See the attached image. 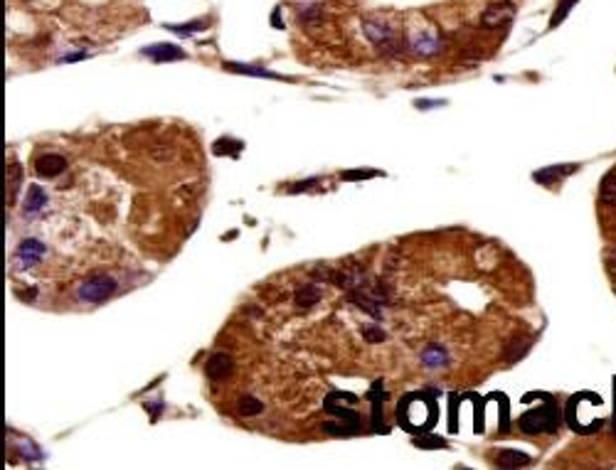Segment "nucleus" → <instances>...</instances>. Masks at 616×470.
Returning a JSON list of instances; mask_svg holds the SVG:
<instances>
[{"label":"nucleus","mask_w":616,"mask_h":470,"mask_svg":"<svg viewBox=\"0 0 616 470\" xmlns=\"http://www.w3.org/2000/svg\"><path fill=\"white\" fill-rule=\"evenodd\" d=\"M397 421L407 431H424L436 421V406L427 394H407V399L397 406Z\"/></svg>","instance_id":"nucleus-1"},{"label":"nucleus","mask_w":616,"mask_h":470,"mask_svg":"<svg viewBox=\"0 0 616 470\" xmlns=\"http://www.w3.org/2000/svg\"><path fill=\"white\" fill-rule=\"evenodd\" d=\"M560 409L557 404L550 399V396H545V401H542V406H538V409H533V412H525L520 416V421H518V426H520L522 434H555V431L560 429Z\"/></svg>","instance_id":"nucleus-2"},{"label":"nucleus","mask_w":616,"mask_h":470,"mask_svg":"<svg viewBox=\"0 0 616 470\" xmlns=\"http://www.w3.org/2000/svg\"><path fill=\"white\" fill-rule=\"evenodd\" d=\"M365 35L368 40L380 49L382 54H392L397 49V30L392 27L390 23H377V20H365L363 25Z\"/></svg>","instance_id":"nucleus-3"},{"label":"nucleus","mask_w":616,"mask_h":470,"mask_svg":"<svg viewBox=\"0 0 616 470\" xmlns=\"http://www.w3.org/2000/svg\"><path fill=\"white\" fill-rule=\"evenodd\" d=\"M116 291V281L111 276H92L79 286V300L84 303H104Z\"/></svg>","instance_id":"nucleus-4"},{"label":"nucleus","mask_w":616,"mask_h":470,"mask_svg":"<svg viewBox=\"0 0 616 470\" xmlns=\"http://www.w3.org/2000/svg\"><path fill=\"white\" fill-rule=\"evenodd\" d=\"M513 15H516V5H513L511 0H503V3H491V5L483 10L481 15V25L486 30L493 27H500V25L511 23Z\"/></svg>","instance_id":"nucleus-5"},{"label":"nucleus","mask_w":616,"mask_h":470,"mask_svg":"<svg viewBox=\"0 0 616 470\" xmlns=\"http://www.w3.org/2000/svg\"><path fill=\"white\" fill-rule=\"evenodd\" d=\"M45 254H47V249H45L42 241L37 239L20 241L18 251H15V269H30V266H35Z\"/></svg>","instance_id":"nucleus-6"},{"label":"nucleus","mask_w":616,"mask_h":470,"mask_svg":"<svg viewBox=\"0 0 616 470\" xmlns=\"http://www.w3.org/2000/svg\"><path fill=\"white\" fill-rule=\"evenodd\" d=\"M207 377H210V382H224L232 377L235 372V359L229 357L227 352H215L210 359H207V367H205Z\"/></svg>","instance_id":"nucleus-7"},{"label":"nucleus","mask_w":616,"mask_h":470,"mask_svg":"<svg viewBox=\"0 0 616 470\" xmlns=\"http://www.w3.org/2000/svg\"><path fill=\"white\" fill-rule=\"evenodd\" d=\"M65 168H67V158L65 155H57V153L40 155L35 163V170L40 177H57L65 172Z\"/></svg>","instance_id":"nucleus-8"},{"label":"nucleus","mask_w":616,"mask_h":470,"mask_svg":"<svg viewBox=\"0 0 616 470\" xmlns=\"http://www.w3.org/2000/svg\"><path fill=\"white\" fill-rule=\"evenodd\" d=\"M143 54L151 57L153 62H178V59H185L188 52L176 45H168V42H160V45H153V47H143Z\"/></svg>","instance_id":"nucleus-9"},{"label":"nucleus","mask_w":616,"mask_h":470,"mask_svg":"<svg viewBox=\"0 0 616 470\" xmlns=\"http://www.w3.org/2000/svg\"><path fill=\"white\" fill-rule=\"evenodd\" d=\"M577 170H580V165H550V168H545V170L535 172L533 180L540 185H550V183H555V180H560V177L569 175V172H577Z\"/></svg>","instance_id":"nucleus-10"},{"label":"nucleus","mask_w":616,"mask_h":470,"mask_svg":"<svg viewBox=\"0 0 616 470\" xmlns=\"http://www.w3.org/2000/svg\"><path fill=\"white\" fill-rule=\"evenodd\" d=\"M224 69L235 71V74H246V77H262V79H284L276 71L264 69V67H249V65H237V62H224Z\"/></svg>","instance_id":"nucleus-11"},{"label":"nucleus","mask_w":616,"mask_h":470,"mask_svg":"<svg viewBox=\"0 0 616 470\" xmlns=\"http://www.w3.org/2000/svg\"><path fill=\"white\" fill-rule=\"evenodd\" d=\"M530 463V456L520 451H498L496 453V465L498 468H522Z\"/></svg>","instance_id":"nucleus-12"},{"label":"nucleus","mask_w":616,"mask_h":470,"mask_svg":"<svg viewBox=\"0 0 616 470\" xmlns=\"http://www.w3.org/2000/svg\"><path fill=\"white\" fill-rule=\"evenodd\" d=\"M45 205H47V192H45L40 185L32 183L28 188V197H25V212H28V214H35V212H40Z\"/></svg>","instance_id":"nucleus-13"},{"label":"nucleus","mask_w":616,"mask_h":470,"mask_svg":"<svg viewBox=\"0 0 616 470\" xmlns=\"http://www.w3.org/2000/svg\"><path fill=\"white\" fill-rule=\"evenodd\" d=\"M449 357H446V350L439 345H429L422 352V365L429 367V370H439V367H446Z\"/></svg>","instance_id":"nucleus-14"},{"label":"nucleus","mask_w":616,"mask_h":470,"mask_svg":"<svg viewBox=\"0 0 616 470\" xmlns=\"http://www.w3.org/2000/svg\"><path fill=\"white\" fill-rule=\"evenodd\" d=\"M318 300H321V288H318L316 283H304V286L296 291V303H299L301 308L316 306Z\"/></svg>","instance_id":"nucleus-15"},{"label":"nucleus","mask_w":616,"mask_h":470,"mask_svg":"<svg viewBox=\"0 0 616 470\" xmlns=\"http://www.w3.org/2000/svg\"><path fill=\"white\" fill-rule=\"evenodd\" d=\"M237 409H240V416L252 418V416H257V414L264 412V404H262L257 396H249V394H244V396H240V401H237Z\"/></svg>","instance_id":"nucleus-16"},{"label":"nucleus","mask_w":616,"mask_h":470,"mask_svg":"<svg viewBox=\"0 0 616 470\" xmlns=\"http://www.w3.org/2000/svg\"><path fill=\"white\" fill-rule=\"evenodd\" d=\"M242 148H244V143H242V141H232V138H220V141L212 146V153H215V155H232V158H235V155L240 153Z\"/></svg>","instance_id":"nucleus-17"},{"label":"nucleus","mask_w":616,"mask_h":470,"mask_svg":"<svg viewBox=\"0 0 616 470\" xmlns=\"http://www.w3.org/2000/svg\"><path fill=\"white\" fill-rule=\"evenodd\" d=\"M599 197L604 205H616V172H609V175L602 180V190H599Z\"/></svg>","instance_id":"nucleus-18"},{"label":"nucleus","mask_w":616,"mask_h":470,"mask_svg":"<svg viewBox=\"0 0 616 470\" xmlns=\"http://www.w3.org/2000/svg\"><path fill=\"white\" fill-rule=\"evenodd\" d=\"M165 27L171 30V32H176V35L188 37V35H195V32H200V30H205L207 23H205V20H193L190 25H165Z\"/></svg>","instance_id":"nucleus-19"},{"label":"nucleus","mask_w":616,"mask_h":470,"mask_svg":"<svg viewBox=\"0 0 616 470\" xmlns=\"http://www.w3.org/2000/svg\"><path fill=\"white\" fill-rule=\"evenodd\" d=\"M575 3H577V0H560L557 10L552 12V18H550V27H557V25H562L564 18L569 15V10L575 8Z\"/></svg>","instance_id":"nucleus-20"},{"label":"nucleus","mask_w":616,"mask_h":470,"mask_svg":"<svg viewBox=\"0 0 616 470\" xmlns=\"http://www.w3.org/2000/svg\"><path fill=\"white\" fill-rule=\"evenodd\" d=\"M414 47H417V52H422V54H432V52H436V49H439V42L434 40V37H422V40H417V45H414Z\"/></svg>","instance_id":"nucleus-21"},{"label":"nucleus","mask_w":616,"mask_h":470,"mask_svg":"<svg viewBox=\"0 0 616 470\" xmlns=\"http://www.w3.org/2000/svg\"><path fill=\"white\" fill-rule=\"evenodd\" d=\"M363 335L368 337V342H382L385 340V330L377 328V325H365Z\"/></svg>","instance_id":"nucleus-22"},{"label":"nucleus","mask_w":616,"mask_h":470,"mask_svg":"<svg viewBox=\"0 0 616 470\" xmlns=\"http://www.w3.org/2000/svg\"><path fill=\"white\" fill-rule=\"evenodd\" d=\"M380 175L377 170H348L343 172V180H368V177Z\"/></svg>","instance_id":"nucleus-23"},{"label":"nucleus","mask_w":616,"mask_h":470,"mask_svg":"<svg viewBox=\"0 0 616 470\" xmlns=\"http://www.w3.org/2000/svg\"><path fill=\"white\" fill-rule=\"evenodd\" d=\"M414 446H419V448H446V441L444 438H417Z\"/></svg>","instance_id":"nucleus-24"},{"label":"nucleus","mask_w":616,"mask_h":470,"mask_svg":"<svg viewBox=\"0 0 616 470\" xmlns=\"http://www.w3.org/2000/svg\"><path fill=\"white\" fill-rule=\"evenodd\" d=\"M316 185H318V180H316V177H311V180H306V183H296V185H291V188H288V192H306V190L316 188Z\"/></svg>","instance_id":"nucleus-25"},{"label":"nucleus","mask_w":616,"mask_h":470,"mask_svg":"<svg viewBox=\"0 0 616 470\" xmlns=\"http://www.w3.org/2000/svg\"><path fill=\"white\" fill-rule=\"evenodd\" d=\"M87 57V52H74V54H67V57H62L59 62H76V59H84Z\"/></svg>","instance_id":"nucleus-26"},{"label":"nucleus","mask_w":616,"mask_h":470,"mask_svg":"<svg viewBox=\"0 0 616 470\" xmlns=\"http://www.w3.org/2000/svg\"><path fill=\"white\" fill-rule=\"evenodd\" d=\"M614 259H616V251H614Z\"/></svg>","instance_id":"nucleus-27"}]
</instances>
